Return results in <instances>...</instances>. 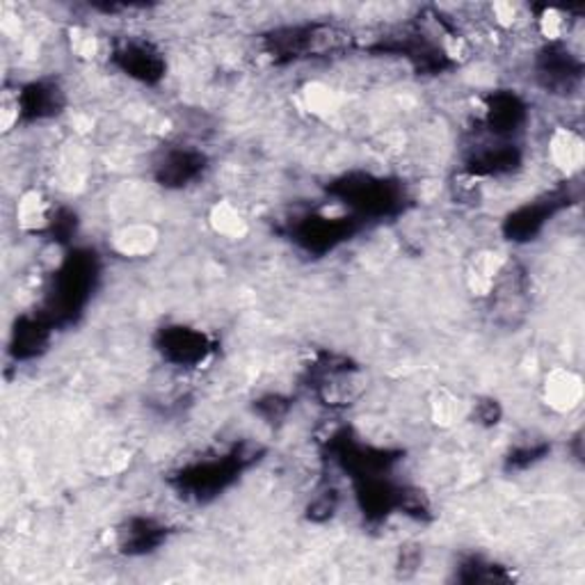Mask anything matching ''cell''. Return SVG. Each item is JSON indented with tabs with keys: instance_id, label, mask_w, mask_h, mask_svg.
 I'll return each mask as SVG.
<instances>
[{
	"instance_id": "6da1fadb",
	"label": "cell",
	"mask_w": 585,
	"mask_h": 585,
	"mask_svg": "<svg viewBox=\"0 0 585 585\" xmlns=\"http://www.w3.org/2000/svg\"><path fill=\"white\" fill-rule=\"evenodd\" d=\"M357 215L384 217L400 208L402 195L393 183L369 174H350L332 188Z\"/></svg>"
},
{
	"instance_id": "8fae6325",
	"label": "cell",
	"mask_w": 585,
	"mask_h": 585,
	"mask_svg": "<svg viewBox=\"0 0 585 585\" xmlns=\"http://www.w3.org/2000/svg\"><path fill=\"white\" fill-rule=\"evenodd\" d=\"M163 540H165V528L158 522L144 520V517H135L126 522L122 531L117 533L120 548L129 556L150 554L163 544Z\"/></svg>"
},
{
	"instance_id": "ba28073f",
	"label": "cell",
	"mask_w": 585,
	"mask_h": 585,
	"mask_svg": "<svg viewBox=\"0 0 585 585\" xmlns=\"http://www.w3.org/2000/svg\"><path fill=\"white\" fill-rule=\"evenodd\" d=\"M158 348L165 359L178 366H195L208 352V341L202 332L191 327H167L163 329Z\"/></svg>"
},
{
	"instance_id": "30bf717a",
	"label": "cell",
	"mask_w": 585,
	"mask_h": 585,
	"mask_svg": "<svg viewBox=\"0 0 585 585\" xmlns=\"http://www.w3.org/2000/svg\"><path fill=\"white\" fill-rule=\"evenodd\" d=\"M64 99L58 85L32 83L21 90L17 99V115L28 120H47L60 113Z\"/></svg>"
},
{
	"instance_id": "7c38bea8",
	"label": "cell",
	"mask_w": 585,
	"mask_h": 585,
	"mask_svg": "<svg viewBox=\"0 0 585 585\" xmlns=\"http://www.w3.org/2000/svg\"><path fill=\"white\" fill-rule=\"evenodd\" d=\"M556 202L561 199H544L542 204H531L512 213L505 219V234L510 236V240H528L531 236L540 234L548 215L556 211Z\"/></svg>"
},
{
	"instance_id": "5b68a950",
	"label": "cell",
	"mask_w": 585,
	"mask_h": 585,
	"mask_svg": "<svg viewBox=\"0 0 585 585\" xmlns=\"http://www.w3.org/2000/svg\"><path fill=\"white\" fill-rule=\"evenodd\" d=\"M115 62L131 79L142 83H156L165 73L163 55L150 42H126L115 51Z\"/></svg>"
},
{
	"instance_id": "52a82bcc",
	"label": "cell",
	"mask_w": 585,
	"mask_h": 585,
	"mask_svg": "<svg viewBox=\"0 0 585 585\" xmlns=\"http://www.w3.org/2000/svg\"><path fill=\"white\" fill-rule=\"evenodd\" d=\"M352 232V219L350 217H305V223L298 225L296 236L300 245L314 252H327L332 249L337 243L346 240Z\"/></svg>"
},
{
	"instance_id": "3957f363",
	"label": "cell",
	"mask_w": 585,
	"mask_h": 585,
	"mask_svg": "<svg viewBox=\"0 0 585 585\" xmlns=\"http://www.w3.org/2000/svg\"><path fill=\"white\" fill-rule=\"evenodd\" d=\"M243 460L245 458L240 453H234L219 460H204L199 464H193L178 475V488L197 499L213 496L234 481V475L243 466Z\"/></svg>"
},
{
	"instance_id": "4fadbf2b",
	"label": "cell",
	"mask_w": 585,
	"mask_h": 585,
	"mask_svg": "<svg viewBox=\"0 0 585 585\" xmlns=\"http://www.w3.org/2000/svg\"><path fill=\"white\" fill-rule=\"evenodd\" d=\"M47 343H49V322L44 318L21 320L19 327L14 329L12 350L21 359L37 355Z\"/></svg>"
},
{
	"instance_id": "9c48e42d",
	"label": "cell",
	"mask_w": 585,
	"mask_h": 585,
	"mask_svg": "<svg viewBox=\"0 0 585 585\" xmlns=\"http://www.w3.org/2000/svg\"><path fill=\"white\" fill-rule=\"evenodd\" d=\"M204 167H206L204 154L193 150H170L163 156V161L156 165V178L163 183V186L181 188L195 181L204 172Z\"/></svg>"
},
{
	"instance_id": "277c9868",
	"label": "cell",
	"mask_w": 585,
	"mask_h": 585,
	"mask_svg": "<svg viewBox=\"0 0 585 585\" xmlns=\"http://www.w3.org/2000/svg\"><path fill=\"white\" fill-rule=\"evenodd\" d=\"M540 83L556 94H569L581 83V62L565 47H548L537 60Z\"/></svg>"
},
{
	"instance_id": "8992f818",
	"label": "cell",
	"mask_w": 585,
	"mask_h": 585,
	"mask_svg": "<svg viewBox=\"0 0 585 585\" xmlns=\"http://www.w3.org/2000/svg\"><path fill=\"white\" fill-rule=\"evenodd\" d=\"M526 122V105L512 92H496L485 107V124L494 137L507 140Z\"/></svg>"
},
{
	"instance_id": "7a4b0ae2",
	"label": "cell",
	"mask_w": 585,
	"mask_h": 585,
	"mask_svg": "<svg viewBox=\"0 0 585 585\" xmlns=\"http://www.w3.org/2000/svg\"><path fill=\"white\" fill-rule=\"evenodd\" d=\"M94 279V259L90 254L71 256V259L62 266L55 279L53 290V307L51 316L55 318H73V314L81 311Z\"/></svg>"
}]
</instances>
